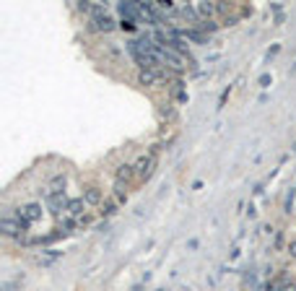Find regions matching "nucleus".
Segmentation results:
<instances>
[{"label":"nucleus","mask_w":296,"mask_h":291,"mask_svg":"<svg viewBox=\"0 0 296 291\" xmlns=\"http://www.w3.org/2000/svg\"><path fill=\"white\" fill-rule=\"evenodd\" d=\"M88 29L91 32H99V34H109L117 29V21L112 19V13H109L107 6H91V16H88Z\"/></svg>","instance_id":"obj_1"},{"label":"nucleus","mask_w":296,"mask_h":291,"mask_svg":"<svg viewBox=\"0 0 296 291\" xmlns=\"http://www.w3.org/2000/svg\"><path fill=\"white\" fill-rule=\"evenodd\" d=\"M0 232H3L6 237H11V239H21L19 232H26V229L21 226V221H19L16 213H6L3 221H0Z\"/></svg>","instance_id":"obj_2"},{"label":"nucleus","mask_w":296,"mask_h":291,"mask_svg":"<svg viewBox=\"0 0 296 291\" xmlns=\"http://www.w3.org/2000/svg\"><path fill=\"white\" fill-rule=\"evenodd\" d=\"M19 221H21V226L24 229H29L34 221H39L42 219V203H29V206H24V208H19Z\"/></svg>","instance_id":"obj_3"},{"label":"nucleus","mask_w":296,"mask_h":291,"mask_svg":"<svg viewBox=\"0 0 296 291\" xmlns=\"http://www.w3.org/2000/svg\"><path fill=\"white\" fill-rule=\"evenodd\" d=\"M161 78H164V70H140V75H138V81L143 86H156Z\"/></svg>","instance_id":"obj_4"},{"label":"nucleus","mask_w":296,"mask_h":291,"mask_svg":"<svg viewBox=\"0 0 296 291\" xmlns=\"http://www.w3.org/2000/svg\"><path fill=\"white\" fill-rule=\"evenodd\" d=\"M86 201L83 198H73V201L68 203V216H73V219H78V216H86Z\"/></svg>","instance_id":"obj_5"},{"label":"nucleus","mask_w":296,"mask_h":291,"mask_svg":"<svg viewBox=\"0 0 296 291\" xmlns=\"http://www.w3.org/2000/svg\"><path fill=\"white\" fill-rule=\"evenodd\" d=\"M83 201H86V206H102L104 201H102V190L99 187H86L83 190Z\"/></svg>","instance_id":"obj_6"},{"label":"nucleus","mask_w":296,"mask_h":291,"mask_svg":"<svg viewBox=\"0 0 296 291\" xmlns=\"http://www.w3.org/2000/svg\"><path fill=\"white\" fill-rule=\"evenodd\" d=\"M117 206H120V203H117V201H104V203H102V206H99V208H102V211H99V213H102V216H112V213H115V211H117Z\"/></svg>","instance_id":"obj_7"},{"label":"nucleus","mask_w":296,"mask_h":291,"mask_svg":"<svg viewBox=\"0 0 296 291\" xmlns=\"http://www.w3.org/2000/svg\"><path fill=\"white\" fill-rule=\"evenodd\" d=\"M104 52H107V57H112V60H117V57L122 55L117 44H107V47H104Z\"/></svg>","instance_id":"obj_8"},{"label":"nucleus","mask_w":296,"mask_h":291,"mask_svg":"<svg viewBox=\"0 0 296 291\" xmlns=\"http://www.w3.org/2000/svg\"><path fill=\"white\" fill-rule=\"evenodd\" d=\"M120 26L125 29V32H135V21H120Z\"/></svg>","instance_id":"obj_9"},{"label":"nucleus","mask_w":296,"mask_h":291,"mask_svg":"<svg viewBox=\"0 0 296 291\" xmlns=\"http://www.w3.org/2000/svg\"><path fill=\"white\" fill-rule=\"evenodd\" d=\"M288 255L296 260V239H293V242H288Z\"/></svg>","instance_id":"obj_10"},{"label":"nucleus","mask_w":296,"mask_h":291,"mask_svg":"<svg viewBox=\"0 0 296 291\" xmlns=\"http://www.w3.org/2000/svg\"><path fill=\"white\" fill-rule=\"evenodd\" d=\"M268 83H270V75H268V73L260 75V86H268Z\"/></svg>","instance_id":"obj_11"},{"label":"nucleus","mask_w":296,"mask_h":291,"mask_svg":"<svg viewBox=\"0 0 296 291\" xmlns=\"http://www.w3.org/2000/svg\"><path fill=\"white\" fill-rule=\"evenodd\" d=\"M283 291H296V283H293V281H291V283H286V288H283Z\"/></svg>","instance_id":"obj_12"},{"label":"nucleus","mask_w":296,"mask_h":291,"mask_svg":"<svg viewBox=\"0 0 296 291\" xmlns=\"http://www.w3.org/2000/svg\"><path fill=\"white\" fill-rule=\"evenodd\" d=\"M293 154H296V143H293Z\"/></svg>","instance_id":"obj_13"}]
</instances>
